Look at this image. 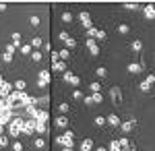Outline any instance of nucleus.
<instances>
[{"mask_svg":"<svg viewBox=\"0 0 155 151\" xmlns=\"http://www.w3.org/2000/svg\"><path fill=\"white\" fill-rule=\"evenodd\" d=\"M54 141H56V145H60V147H72L74 145V133L66 128V133L62 137H56Z\"/></svg>","mask_w":155,"mask_h":151,"instance_id":"1","label":"nucleus"},{"mask_svg":"<svg viewBox=\"0 0 155 151\" xmlns=\"http://www.w3.org/2000/svg\"><path fill=\"white\" fill-rule=\"evenodd\" d=\"M21 133H23V120L21 118H12L8 122V135L11 137H19Z\"/></svg>","mask_w":155,"mask_h":151,"instance_id":"2","label":"nucleus"},{"mask_svg":"<svg viewBox=\"0 0 155 151\" xmlns=\"http://www.w3.org/2000/svg\"><path fill=\"white\" fill-rule=\"evenodd\" d=\"M153 83H155V75L151 72V75H147V77H145L143 81H141V85H139V89H141L143 93H147L149 89H151V87H153Z\"/></svg>","mask_w":155,"mask_h":151,"instance_id":"3","label":"nucleus"},{"mask_svg":"<svg viewBox=\"0 0 155 151\" xmlns=\"http://www.w3.org/2000/svg\"><path fill=\"white\" fill-rule=\"evenodd\" d=\"M62 79L68 83V85H72V87H79L81 85V79L74 75V72H71V70H66V72H62Z\"/></svg>","mask_w":155,"mask_h":151,"instance_id":"4","label":"nucleus"},{"mask_svg":"<svg viewBox=\"0 0 155 151\" xmlns=\"http://www.w3.org/2000/svg\"><path fill=\"white\" fill-rule=\"evenodd\" d=\"M110 97H112L114 106H118L120 102H122V89H120V87H112V89H110Z\"/></svg>","mask_w":155,"mask_h":151,"instance_id":"5","label":"nucleus"},{"mask_svg":"<svg viewBox=\"0 0 155 151\" xmlns=\"http://www.w3.org/2000/svg\"><path fill=\"white\" fill-rule=\"evenodd\" d=\"M79 21L83 23V27H85V29H89V27H91V15H89L87 11L79 12Z\"/></svg>","mask_w":155,"mask_h":151,"instance_id":"6","label":"nucleus"},{"mask_svg":"<svg viewBox=\"0 0 155 151\" xmlns=\"http://www.w3.org/2000/svg\"><path fill=\"white\" fill-rule=\"evenodd\" d=\"M33 133H35V120L23 122V135H33Z\"/></svg>","mask_w":155,"mask_h":151,"instance_id":"7","label":"nucleus"},{"mask_svg":"<svg viewBox=\"0 0 155 151\" xmlns=\"http://www.w3.org/2000/svg\"><path fill=\"white\" fill-rule=\"evenodd\" d=\"M85 46H87V50H89L93 56H97V54H99V46H97L95 39H87V42H85Z\"/></svg>","mask_w":155,"mask_h":151,"instance_id":"8","label":"nucleus"},{"mask_svg":"<svg viewBox=\"0 0 155 151\" xmlns=\"http://www.w3.org/2000/svg\"><path fill=\"white\" fill-rule=\"evenodd\" d=\"M134 126H137V120H126V122H120V130H122V133H130Z\"/></svg>","mask_w":155,"mask_h":151,"instance_id":"9","label":"nucleus"},{"mask_svg":"<svg viewBox=\"0 0 155 151\" xmlns=\"http://www.w3.org/2000/svg\"><path fill=\"white\" fill-rule=\"evenodd\" d=\"M54 124H56L58 128H68V118L64 116V114H60V116L54 120Z\"/></svg>","mask_w":155,"mask_h":151,"instance_id":"10","label":"nucleus"},{"mask_svg":"<svg viewBox=\"0 0 155 151\" xmlns=\"http://www.w3.org/2000/svg\"><path fill=\"white\" fill-rule=\"evenodd\" d=\"M52 70H56V72H66V62H62V60L52 62Z\"/></svg>","mask_w":155,"mask_h":151,"instance_id":"11","label":"nucleus"},{"mask_svg":"<svg viewBox=\"0 0 155 151\" xmlns=\"http://www.w3.org/2000/svg\"><path fill=\"white\" fill-rule=\"evenodd\" d=\"M106 122L110 124V126L118 128V126H120V118H118V114H110V116L106 118Z\"/></svg>","mask_w":155,"mask_h":151,"instance_id":"12","label":"nucleus"},{"mask_svg":"<svg viewBox=\"0 0 155 151\" xmlns=\"http://www.w3.org/2000/svg\"><path fill=\"white\" fill-rule=\"evenodd\" d=\"M79 149L81 151H91L93 149V139H83L81 145H79Z\"/></svg>","mask_w":155,"mask_h":151,"instance_id":"13","label":"nucleus"},{"mask_svg":"<svg viewBox=\"0 0 155 151\" xmlns=\"http://www.w3.org/2000/svg\"><path fill=\"white\" fill-rule=\"evenodd\" d=\"M145 66H141V62H130V64H128V72H132V75H139Z\"/></svg>","mask_w":155,"mask_h":151,"instance_id":"14","label":"nucleus"},{"mask_svg":"<svg viewBox=\"0 0 155 151\" xmlns=\"http://www.w3.org/2000/svg\"><path fill=\"white\" fill-rule=\"evenodd\" d=\"M143 12H145V19H155V4H147Z\"/></svg>","mask_w":155,"mask_h":151,"instance_id":"15","label":"nucleus"},{"mask_svg":"<svg viewBox=\"0 0 155 151\" xmlns=\"http://www.w3.org/2000/svg\"><path fill=\"white\" fill-rule=\"evenodd\" d=\"M29 46H31V50H39V48L44 46V39H41L39 35H35V37L31 39V44H29Z\"/></svg>","mask_w":155,"mask_h":151,"instance_id":"16","label":"nucleus"},{"mask_svg":"<svg viewBox=\"0 0 155 151\" xmlns=\"http://www.w3.org/2000/svg\"><path fill=\"white\" fill-rule=\"evenodd\" d=\"M39 112H41V110H35V106H27V114L31 116V120H37Z\"/></svg>","mask_w":155,"mask_h":151,"instance_id":"17","label":"nucleus"},{"mask_svg":"<svg viewBox=\"0 0 155 151\" xmlns=\"http://www.w3.org/2000/svg\"><path fill=\"white\" fill-rule=\"evenodd\" d=\"M58 58L62 60V62H66V60L71 58V52H68V48H62V50H60V52H58Z\"/></svg>","mask_w":155,"mask_h":151,"instance_id":"18","label":"nucleus"},{"mask_svg":"<svg viewBox=\"0 0 155 151\" xmlns=\"http://www.w3.org/2000/svg\"><path fill=\"white\" fill-rule=\"evenodd\" d=\"M130 50L132 52H141V50H143V42H141V39H134L130 44Z\"/></svg>","mask_w":155,"mask_h":151,"instance_id":"19","label":"nucleus"},{"mask_svg":"<svg viewBox=\"0 0 155 151\" xmlns=\"http://www.w3.org/2000/svg\"><path fill=\"white\" fill-rule=\"evenodd\" d=\"M12 87H15V91H25V81L23 79H17L12 83Z\"/></svg>","mask_w":155,"mask_h":151,"instance_id":"20","label":"nucleus"},{"mask_svg":"<svg viewBox=\"0 0 155 151\" xmlns=\"http://www.w3.org/2000/svg\"><path fill=\"white\" fill-rule=\"evenodd\" d=\"M48 130V126H46V122H35V133H39V135H44Z\"/></svg>","mask_w":155,"mask_h":151,"instance_id":"21","label":"nucleus"},{"mask_svg":"<svg viewBox=\"0 0 155 151\" xmlns=\"http://www.w3.org/2000/svg\"><path fill=\"white\" fill-rule=\"evenodd\" d=\"M95 75H97V77H99V79H101V81H104V79H106V77H107V70L104 69V66H97Z\"/></svg>","mask_w":155,"mask_h":151,"instance_id":"22","label":"nucleus"},{"mask_svg":"<svg viewBox=\"0 0 155 151\" xmlns=\"http://www.w3.org/2000/svg\"><path fill=\"white\" fill-rule=\"evenodd\" d=\"M31 58H33V62H41V58H44V54H41L39 50H33V52H31Z\"/></svg>","mask_w":155,"mask_h":151,"instance_id":"23","label":"nucleus"},{"mask_svg":"<svg viewBox=\"0 0 155 151\" xmlns=\"http://www.w3.org/2000/svg\"><path fill=\"white\" fill-rule=\"evenodd\" d=\"M91 99H93V104H101V102H104L101 91H99V93H91Z\"/></svg>","mask_w":155,"mask_h":151,"instance_id":"24","label":"nucleus"},{"mask_svg":"<svg viewBox=\"0 0 155 151\" xmlns=\"http://www.w3.org/2000/svg\"><path fill=\"white\" fill-rule=\"evenodd\" d=\"M107 122H106V118L104 116H95V126H99V128H104Z\"/></svg>","mask_w":155,"mask_h":151,"instance_id":"25","label":"nucleus"},{"mask_svg":"<svg viewBox=\"0 0 155 151\" xmlns=\"http://www.w3.org/2000/svg\"><path fill=\"white\" fill-rule=\"evenodd\" d=\"M116 31H118V33H128V31H130V27H128V25H126V23H120V25H118V29H116Z\"/></svg>","mask_w":155,"mask_h":151,"instance_id":"26","label":"nucleus"},{"mask_svg":"<svg viewBox=\"0 0 155 151\" xmlns=\"http://www.w3.org/2000/svg\"><path fill=\"white\" fill-rule=\"evenodd\" d=\"M118 145L122 149H126V147H130V141L126 139V137H122V139H118Z\"/></svg>","mask_w":155,"mask_h":151,"instance_id":"27","label":"nucleus"},{"mask_svg":"<svg viewBox=\"0 0 155 151\" xmlns=\"http://www.w3.org/2000/svg\"><path fill=\"white\" fill-rule=\"evenodd\" d=\"M107 151H122V147L118 145V141H112L110 147H107Z\"/></svg>","mask_w":155,"mask_h":151,"instance_id":"28","label":"nucleus"},{"mask_svg":"<svg viewBox=\"0 0 155 151\" xmlns=\"http://www.w3.org/2000/svg\"><path fill=\"white\" fill-rule=\"evenodd\" d=\"M91 91H93V93H99V91H101V83H99V81H93V83H91Z\"/></svg>","mask_w":155,"mask_h":151,"instance_id":"29","label":"nucleus"},{"mask_svg":"<svg viewBox=\"0 0 155 151\" xmlns=\"http://www.w3.org/2000/svg\"><path fill=\"white\" fill-rule=\"evenodd\" d=\"M0 147H2V151H4V147H8V137L6 135H0Z\"/></svg>","mask_w":155,"mask_h":151,"instance_id":"30","label":"nucleus"},{"mask_svg":"<svg viewBox=\"0 0 155 151\" xmlns=\"http://www.w3.org/2000/svg\"><path fill=\"white\" fill-rule=\"evenodd\" d=\"M95 39L104 42V39H106V31H104V29H97V31H95Z\"/></svg>","mask_w":155,"mask_h":151,"instance_id":"31","label":"nucleus"},{"mask_svg":"<svg viewBox=\"0 0 155 151\" xmlns=\"http://www.w3.org/2000/svg\"><path fill=\"white\" fill-rule=\"evenodd\" d=\"M31 52H33V50H31V46H29V44H25V46H21V54H23V56H27V54H31Z\"/></svg>","mask_w":155,"mask_h":151,"instance_id":"32","label":"nucleus"},{"mask_svg":"<svg viewBox=\"0 0 155 151\" xmlns=\"http://www.w3.org/2000/svg\"><path fill=\"white\" fill-rule=\"evenodd\" d=\"M15 50H17L15 44H6V46H4V52H6V54H15Z\"/></svg>","mask_w":155,"mask_h":151,"instance_id":"33","label":"nucleus"},{"mask_svg":"<svg viewBox=\"0 0 155 151\" xmlns=\"http://www.w3.org/2000/svg\"><path fill=\"white\" fill-rule=\"evenodd\" d=\"M62 21L64 23H72V12H62Z\"/></svg>","mask_w":155,"mask_h":151,"instance_id":"34","label":"nucleus"},{"mask_svg":"<svg viewBox=\"0 0 155 151\" xmlns=\"http://www.w3.org/2000/svg\"><path fill=\"white\" fill-rule=\"evenodd\" d=\"M11 147H12V151H23V143L21 141H15Z\"/></svg>","mask_w":155,"mask_h":151,"instance_id":"35","label":"nucleus"},{"mask_svg":"<svg viewBox=\"0 0 155 151\" xmlns=\"http://www.w3.org/2000/svg\"><path fill=\"white\" fill-rule=\"evenodd\" d=\"M64 46H68V50H71V48L77 46V39H74V37H68V39L64 42Z\"/></svg>","mask_w":155,"mask_h":151,"instance_id":"36","label":"nucleus"},{"mask_svg":"<svg viewBox=\"0 0 155 151\" xmlns=\"http://www.w3.org/2000/svg\"><path fill=\"white\" fill-rule=\"evenodd\" d=\"M33 145H35V149H44V147H46V141H44V139H35Z\"/></svg>","mask_w":155,"mask_h":151,"instance_id":"37","label":"nucleus"},{"mask_svg":"<svg viewBox=\"0 0 155 151\" xmlns=\"http://www.w3.org/2000/svg\"><path fill=\"white\" fill-rule=\"evenodd\" d=\"M12 44H15V46H19V44H21V33H17V31L12 33Z\"/></svg>","mask_w":155,"mask_h":151,"instance_id":"38","label":"nucleus"},{"mask_svg":"<svg viewBox=\"0 0 155 151\" xmlns=\"http://www.w3.org/2000/svg\"><path fill=\"white\" fill-rule=\"evenodd\" d=\"M95 31H97V27H93V25L87 29V35H89V39H93V37H95Z\"/></svg>","mask_w":155,"mask_h":151,"instance_id":"39","label":"nucleus"},{"mask_svg":"<svg viewBox=\"0 0 155 151\" xmlns=\"http://www.w3.org/2000/svg\"><path fill=\"white\" fill-rule=\"evenodd\" d=\"M39 23H41V19H39L37 15H33V17H31V25H33V27H39Z\"/></svg>","mask_w":155,"mask_h":151,"instance_id":"40","label":"nucleus"},{"mask_svg":"<svg viewBox=\"0 0 155 151\" xmlns=\"http://www.w3.org/2000/svg\"><path fill=\"white\" fill-rule=\"evenodd\" d=\"M124 8H134V11H137V8H139V4H137V2H124Z\"/></svg>","mask_w":155,"mask_h":151,"instance_id":"41","label":"nucleus"},{"mask_svg":"<svg viewBox=\"0 0 155 151\" xmlns=\"http://www.w3.org/2000/svg\"><path fill=\"white\" fill-rule=\"evenodd\" d=\"M39 79H44V81H50V70H41V72H39Z\"/></svg>","mask_w":155,"mask_h":151,"instance_id":"42","label":"nucleus"},{"mask_svg":"<svg viewBox=\"0 0 155 151\" xmlns=\"http://www.w3.org/2000/svg\"><path fill=\"white\" fill-rule=\"evenodd\" d=\"M58 112H62V114H64V112H68V104H66V102H62V104L58 106Z\"/></svg>","mask_w":155,"mask_h":151,"instance_id":"43","label":"nucleus"},{"mask_svg":"<svg viewBox=\"0 0 155 151\" xmlns=\"http://www.w3.org/2000/svg\"><path fill=\"white\" fill-rule=\"evenodd\" d=\"M83 102H85V106H93V99H91V95H83Z\"/></svg>","mask_w":155,"mask_h":151,"instance_id":"44","label":"nucleus"},{"mask_svg":"<svg viewBox=\"0 0 155 151\" xmlns=\"http://www.w3.org/2000/svg\"><path fill=\"white\" fill-rule=\"evenodd\" d=\"M72 97H74V99H83V93L79 91V89H74V91H72Z\"/></svg>","mask_w":155,"mask_h":151,"instance_id":"45","label":"nucleus"},{"mask_svg":"<svg viewBox=\"0 0 155 151\" xmlns=\"http://www.w3.org/2000/svg\"><path fill=\"white\" fill-rule=\"evenodd\" d=\"M2 60H4V62H11V60H12V54H6V52H4V54H2Z\"/></svg>","mask_w":155,"mask_h":151,"instance_id":"46","label":"nucleus"},{"mask_svg":"<svg viewBox=\"0 0 155 151\" xmlns=\"http://www.w3.org/2000/svg\"><path fill=\"white\" fill-rule=\"evenodd\" d=\"M37 85H39V87H48V85H50V81H44V79H37Z\"/></svg>","mask_w":155,"mask_h":151,"instance_id":"47","label":"nucleus"},{"mask_svg":"<svg viewBox=\"0 0 155 151\" xmlns=\"http://www.w3.org/2000/svg\"><path fill=\"white\" fill-rule=\"evenodd\" d=\"M68 37H71V35L66 33V31H60V39H62V42H66V39H68Z\"/></svg>","mask_w":155,"mask_h":151,"instance_id":"48","label":"nucleus"},{"mask_svg":"<svg viewBox=\"0 0 155 151\" xmlns=\"http://www.w3.org/2000/svg\"><path fill=\"white\" fill-rule=\"evenodd\" d=\"M56 60H60L58 58V52H52V62H56Z\"/></svg>","mask_w":155,"mask_h":151,"instance_id":"49","label":"nucleus"},{"mask_svg":"<svg viewBox=\"0 0 155 151\" xmlns=\"http://www.w3.org/2000/svg\"><path fill=\"white\" fill-rule=\"evenodd\" d=\"M2 11H6V2H0V12Z\"/></svg>","mask_w":155,"mask_h":151,"instance_id":"50","label":"nucleus"},{"mask_svg":"<svg viewBox=\"0 0 155 151\" xmlns=\"http://www.w3.org/2000/svg\"><path fill=\"white\" fill-rule=\"evenodd\" d=\"M62 151H74L72 147H62Z\"/></svg>","mask_w":155,"mask_h":151,"instance_id":"51","label":"nucleus"},{"mask_svg":"<svg viewBox=\"0 0 155 151\" xmlns=\"http://www.w3.org/2000/svg\"><path fill=\"white\" fill-rule=\"evenodd\" d=\"M95 151H107L106 147H95Z\"/></svg>","mask_w":155,"mask_h":151,"instance_id":"52","label":"nucleus"},{"mask_svg":"<svg viewBox=\"0 0 155 151\" xmlns=\"http://www.w3.org/2000/svg\"><path fill=\"white\" fill-rule=\"evenodd\" d=\"M2 81H4V79H2V75H0V83H2Z\"/></svg>","mask_w":155,"mask_h":151,"instance_id":"53","label":"nucleus"}]
</instances>
